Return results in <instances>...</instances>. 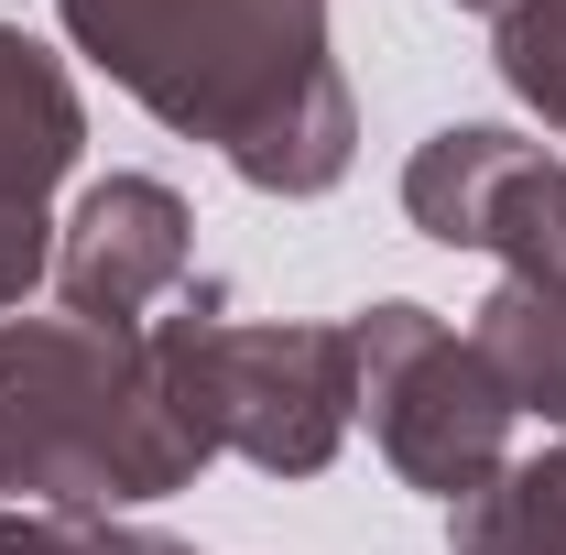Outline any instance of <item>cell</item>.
Returning a JSON list of instances; mask_svg holds the SVG:
<instances>
[{
  "mask_svg": "<svg viewBox=\"0 0 566 555\" xmlns=\"http://www.w3.org/2000/svg\"><path fill=\"white\" fill-rule=\"evenodd\" d=\"M55 11L153 121L218 142L251 186L316 197L349 175V87L327 66V0H55Z\"/></svg>",
  "mask_w": 566,
  "mask_h": 555,
  "instance_id": "obj_1",
  "label": "cell"
},
{
  "mask_svg": "<svg viewBox=\"0 0 566 555\" xmlns=\"http://www.w3.org/2000/svg\"><path fill=\"white\" fill-rule=\"evenodd\" d=\"M197 469L208 447L164 392L153 327H87V316L0 327V512L164 501Z\"/></svg>",
  "mask_w": 566,
  "mask_h": 555,
  "instance_id": "obj_2",
  "label": "cell"
},
{
  "mask_svg": "<svg viewBox=\"0 0 566 555\" xmlns=\"http://www.w3.org/2000/svg\"><path fill=\"white\" fill-rule=\"evenodd\" d=\"M153 359H164L175 415L197 425V447L251 458L273 480H316L359 415L349 327H240L218 316V294H197L153 327Z\"/></svg>",
  "mask_w": 566,
  "mask_h": 555,
  "instance_id": "obj_3",
  "label": "cell"
},
{
  "mask_svg": "<svg viewBox=\"0 0 566 555\" xmlns=\"http://www.w3.org/2000/svg\"><path fill=\"white\" fill-rule=\"evenodd\" d=\"M349 370L359 404H370V436L381 458L403 469L436 501H469V490L501 480V447H512V392L491 381V359L436 327L424 305H370L349 327Z\"/></svg>",
  "mask_w": 566,
  "mask_h": 555,
  "instance_id": "obj_4",
  "label": "cell"
},
{
  "mask_svg": "<svg viewBox=\"0 0 566 555\" xmlns=\"http://www.w3.org/2000/svg\"><path fill=\"white\" fill-rule=\"evenodd\" d=\"M403 208L447 251H501L512 273H566V164L512 132H436L403 175Z\"/></svg>",
  "mask_w": 566,
  "mask_h": 555,
  "instance_id": "obj_5",
  "label": "cell"
},
{
  "mask_svg": "<svg viewBox=\"0 0 566 555\" xmlns=\"http://www.w3.org/2000/svg\"><path fill=\"white\" fill-rule=\"evenodd\" d=\"M186 283V208L153 175H109L87 186L55 240V294L87 327H142V305H164Z\"/></svg>",
  "mask_w": 566,
  "mask_h": 555,
  "instance_id": "obj_6",
  "label": "cell"
},
{
  "mask_svg": "<svg viewBox=\"0 0 566 555\" xmlns=\"http://www.w3.org/2000/svg\"><path fill=\"white\" fill-rule=\"evenodd\" d=\"M76 87L66 66L44 55V44H22V33H0V197L11 208H44V186L76 164Z\"/></svg>",
  "mask_w": 566,
  "mask_h": 555,
  "instance_id": "obj_7",
  "label": "cell"
},
{
  "mask_svg": "<svg viewBox=\"0 0 566 555\" xmlns=\"http://www.w3.org/2000/svg\"><path fill=\"white\" fill-rule=\"evenodd\" d=\"M469 348L491 359V381L512 392V415L566 425V273H501V294L480 305Z\"/></svg>",
  "mask_w": 566,
  "mask_h": 555,
  "instance_id": "obj_8",
  "label": "cell"
},
{
  "mask_svg": "<svg viewBox=\"0 0 566 555\" xmlns=\"http://www.w3.org/2000/svg\"><path fill=\"white\" fill-rule=\"evenodd\" d=\"M458 555H566V447L458 501Z\"/></svg>",
  "mask_w": 566,
  "mask_h": 555,
  "instance_id": "obj_9",
  "label": "cell"
},
{
  "mask_svg": "<svg viewBox=\"0 0 566 555\" xmlns=\"http://www.w3.org/2000/svg\"><path fill=\"white\" fill-rule=\"evenodd\" d=\"M501 76L566 132V0H512L501 11Z\"/></svg>",
  "mask_w": 566,
  "mask_h": 555,
  "instance_id": "obj_10",
  "label": "cell"
},
{
  "mask_svg": "<svg viewBox=\"0 0 566 555\" xmlns=\"http://www.w3.org/2000/svg\"><path fill=\"white\" fill-rule=\"evenodd\" d=\"M0 555H186V545L132 534L109 512H0Z\"/></svg>",
  "mask_w": 566,
  "mask_h": 555,
  "instance_id": "obj_11",
  "label": "cell"
},
{
  "mask_svg": "<svg viewBox=\"0 0 566 555\" xmlns=\"http://www.w3.org/2000/svg\"><path fill=\"white\" fill-rule=\"evenodd\" d=\"M55 273V240H44V208H11L0 197V305H22L33 283Z\"/></svg>",
  "mask_w": 566,
  "mask_h": 555,
  "instance_id": "obj_12",
  "label": "cell"
},
{
  "mask_svg": "<svg viewBox=\"0 0 566 555\" xmlns=\"http://www.w3.org/2000/svg\"><path fill=\"white\" fill-rule=\"evenodd\" d=\"M458 11H512V0H458Z\"/></svg>",
  "mask_w": 566,
  "mask_h": 555,
  "instance_id": "obj_13",
  "label": "cell"
}]
</instances>
